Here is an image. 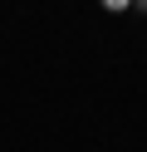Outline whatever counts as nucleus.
Segmentation results:
<instances>
[{"label":"nucleus","mask_w":147,"mask_h":152,"mask_svg":"<svg viewBox=\"0 0 147 152\" xmlns=\"http://www.w3.org/2000/svg\"><path fill=\"white\" fill-rule=\"evenodd\" d=\"M98 5H103V10H127L132 0H98Z\"/></svg>","instance_id":"nucleus-1"},{"label":"nucleus","mask_w":147,"mask_h":152,"mask_svg":"<svg viewBox=\"0 0 147 152\" xmlns=\"http://www.w3.org/2000/svg\"><path fill=\"white\" fill-rule=\"evenodd\" d=\"M132 5H137V10H147V0H132Z\"/></svg>","instance_id":"nucleus-2"}]
</instances>
